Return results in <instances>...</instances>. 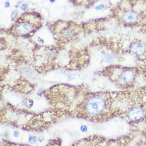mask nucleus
<instances>
[{
  "mask_svg": "<svg viewBox=\"0 0 146 146\" xmlns=\"http://www.w3.org/2000/svg\"><path fill=\"white\" fill-rule=\"evenodd\" d=\"M114 12L124 27H140L146 22V0H121Z\"/></svg>",
  "mask_w": 146,
  "mask_h": 146,
  "instance_id": "nucleus-1",
  "label": "nucleus"
},
{
  "mask_svg": "<svg viewBox=\"0 0 146 146\" xmlns=\"http://www.w3.org/2000/svg\"><path fill=\"white\" fill-rule=\"evenodd\" d=\"M116 74L112 77L114 81L123 89H130L135 85L138 74L137 68L116 66Z\"/></svg>",
  "mask_w": 146,
  "mask_h": 146,
  "instance_id": "nucleus-2",
  "label": "nucleus"
},
{
  "mask_svg": "<svg viewBox=\"0 0 146 146\" xmlns=\"http://www.w3.org/2000/svg\"><path fill=\"white\" fill-rule=\"evenodd\" d=\"M109 106L108 99L102 95H95L89 98L85 104V111L89 116L97 117L104 114Z\"/></svg>",
  "mask_w": 146,
  "mask_h": 146,
  "instance_id": "nucleus-3",
  "label": "nucleus"
},
{
  "mask_svg": "<svg viewBox=\"0 0 146 146\" xmlns=\"http://www.w3.org/2000/svg\"><path fill=\"white\" fill-rule=\"evenodd\" d=\"M127 52L141 61H146V41L135 37L129 42Z\"/></svg>",
  "mask_w": 146,
  "mask_h": 146,
  "instance_id": "nucleus-4",
  "label": "nucleus"
},
{
  "mask_svg": "<svg viewBox=\"0 0 146 146\" xmlns=\"http://www.w3.org/2000/svg\"><path fill=\"white\" fill-rule=\"evenodd\" d=\"M127 119L131 123H138L146 120V110L141 105H133L125 112Z\"/></svg>",
  "mask_w": 146,
  "mask_h": 146,
  "instance_id": "nucleus-5",
  "label": "nucleus"
},
{
  "mask_svg": "<svg viewBox=\"0 0 146 146\" xmlns=\"http://www.w3.org/2000/svg\"><path fill=\"white\" fill-rule=\"evenodd\" d=\"M34 27L32 23L28 21H23L20 23L15 27V31L20 35L29 34L34 30Z\"/></svg>",
  "mask_w": 146,
  "mask_h": 146,
  "instance_id": "nucleus-6",
  "label": "nucleus"
},
{
  "mask_svg": "<svg viewBox=\"0 0 146 146\" xmlns=\"http://www.w3.org/2000/svg\"><path fill=\"white\" fill-rule=\"evenodd\" d=\"M62 36L66 38H69L74 35V31L70 28H67L62 31Z\"/></svg>",
  "mask_w": 146,
  "mask_h": 146,
  "instance_id": "nucleus-7",
  "label": "nucleus"
},
{
  "mask_svg": "<svg viewBox=\"0 0 146 146\" xmlns=\"http://www.w3.org/2000/svg\"><path fill=\"white\" fill-rule=\"evenodd\" d=\"M24 73L27 77L30 78L33 76L34 71H33V70L31 69L30 68H26L24 70Z\"/></svg>",
  "mask_w": 146,
  "mask_h": 146,
  "instance_id": "nucleus-8",
  "label": "nucleus"
},
{
  "mask_svg": "<svg viewBox=\"0 0 146 146\" xmlns=\"http://www.w3.org/2000/svg\"><path fill=\"white\" fill-rule=\"evenodd\" d=\"M139 32L146 36V22L139 27Z\"/></svg>",
  "mask_w": 146,
  "mask_h": 146,
  "instance_id": "nucleus-9",
  "label": "nucleus"
},
{
  "mask_svg": "<svg viewBox=\"0 0 146 146\" xmlns=\"http://www.w3.org/2000/svg\"><path fill=\"white\" fill-rule=\"evenodd\" d=\"M19 12L17 10H15L13 11H12L11 14V19L13 21L15 19L16 17L18 16Z\"/></svg>",
  "mask_w": 146,
  "mask_h": 146,
  "instance_id": "nucleus-10",
  "label": "nucleus"
},
{
  "mask_svg": "<svg viewBox=\"0 0 146 146\" xmlns=\"http://www.w3.org/2000/svg\"><path fill=\"white\" fill-rule=\"evenodd\" d=\"M105 7V5L103 4H100L97 6H96L95 7V9L97 10H103L104 8Z\"/></svg>",
  "mask_w": 146,
  "mask_h": 146,
  "instance_id": "nucleus-11",
  "label": "nucleus"
},
{
  "mask_svg": "<svg viewBox=\"0 0 146 146\" xmlns=\"http://www.w3.org/2000/svg\"><path fill=\"white\" fill-rule=\"evenodd\" d=\"M20 8H21L22 10L26 11L28 9V5L27 4H26V3H23V4H22L21 5Z\"/></svg>",
  "mask_w": 146,
  "mask_h": 146,
  "instance_id": "nucleus-12",
  "label": "nucleus"
},
{
  "mask_svg": "<svg viewBox=\"0 0 146 146\" xmlns=\"http://www.w3.org/2000/svg\"><path fill=\"white\" fill-rule=\"evenodd\" d=\"M37 140V138L35 137V136H31L29 137V141L31 142H34L36 141Z\"/></svg>",
  "mask_w": 146,
  "mask_h": 146,
  "instance_id": "nucleus-13",
  "label": "nucleus"
},
{
  "mask_svg": "<svg viewBox=\"0 0 146 146\" xmlns=\"http://www.w3.org/2000/svg\"><path fill=\"white\" fill-rule=\"evenodd\" d=\"M81 131H82V132H86V131H87V127L85 126V125H82V126H81Z\"/></svg>",
  "mask_w": 146,
  "mask_h": 146,
  "instance_id": "nucleus-14",
  "label": "nucleus"
},
{
  "mask_svg": "<svg viewBox=\"0 0 146 146\" xmlns=\"http://www.w3.org/2000/svg\"><path fill=\"white\" fill-rule=\"evenodd\" d=\"M4 6H5V8H9V7H10V2H9V1H7V2H5V3H4Z\"/></svg>",
  "mask_w": 146,
  "mask_h": 146,
  "instance_id": "nucleus-15",
  "label": "nucleus"
},
{
  "mask_svg": "<svg viewBox=\"0 0 146 146\" xmlns=\"http://www.w3.org/2000/svg\"><path fill=\"white\" fill-rule=\"evenodd\" d=\"M19 135V132L18 131H15L14 132V136H15V137H17L18 135Z\"/></svg>",
  "mask_w": 146,
  "mask_h": 146,
  "instance_id": "nucleus-16",
  "label": "nucleus"
},
{
  "mask_svg": "<svg viewBox=\"0 0 146 146\" xmlns=\"http://www.w3.org/2000/svg\"><path fill=\"white\" fill-rule=\"evenodd\" d=\"M99 1H100V0H90V1H91L92 3H94L97 2Z\"/></svg>",
  "mask_w": 146,
  "mask_h": 146,
  "instance_id": "nucleus-17",
  "label": "nucleus"
},
{
  "mask_svg": "<svg viewBox=\"0 0 146 146\" xmlns=\"http://www.w3.org/2000/svg\"><path fill=\"white\" fill-rule=\"evenodd\" d=\"M22 104H23V105H26V104H27V102H26V100H23V103H22Z\"/></svg>",
  "mask_w": 146,
  "mask_h": 146,
  "instance_id": "nucleus-18",
  "label": "nucleus"
},
{
  "mask_svg": "<svg viewBox=\"0 0 146 146\" xmlns=\"http://www.w3.org/2000/svg\"><path fill=\"white\" fill-rule=\"evenodd\" d=\"M39 141H42L44 140V139L43 137H40L39 138Z\"/></svg>",
  "mask_w": 146,
  "mask_h": 146,
  "instance_id": "nucleus-19",
  "label": "nucleus"
},
{
  "mask_svg": "<svg viewBox=\"0 0 146 146\" xmlns=\"http://www.w3.org/2000/svg\"><path fill=\"white\" fill-rule=\"evenodd\" d=\"M38 41L39 42H44V40H43L42 39L40 38H39V37H38Z\"/></svg>",
  "mask_w": 146,
  "mask_h": 146,
  "instance_id": "nucleus-20",
  "label": "nucleus"
},
{
  "mask_svg": "<svg viewBox=\"0 0 146 146\" xmlns=\"http://www.w3.org/2000/svg\"><path fill=\"white\" fill-rule=\"evenodd\" d=\"M49 1H50V3H54V2H55L56 1V0H49Z\"/></svg>",
  "mask_w": 146,
  "mask_h": 146,
  "instance_id": "nucleus-21",
  "label": "nucleus"
}]
</instances>
